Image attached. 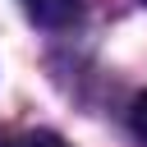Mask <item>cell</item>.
Here are the masks:
<instances>
[{
  "label": "cell",
  "mask_w": 147,
  "mask_h": 147,
  "mask_svg": "<svg viewBox=\"0 0 147 147\" xmlns=\"http://www.w3.org/2000/svg\"><path fill=\"white\" fill-rule=\"evenodd\" d=\"M129 129H133V138L147 147V92L133 96V106H129Z\"/></svg>",
  "instance_id": "cell-3"
},
{
  "label": "cell",
  "mask_w": 147,
  "mask_h": 147,
  "mask_svg": "<svg viewBox=\"0 0 147 147\" xmlns=\"http://www.w3.org/2000/svg\"><path fill=\"white\" fill-rule=\"evenodd\" d=\"M37 28H74L83 18V0H18Z\"/></svg>",
  "instance_id": "cell-1"
},
{
  "label": "cell",
  "mask_w": 147,
  "mask_h": 147,
  "mask_svg": "<svg viewBox=\"0 0 147 147\" xmlns=\"http://www.w3.org/2000/svg\"><path fill=\"white\" fill-rule=\"evenodd\" d=\"M142 5H147V0H142Z\"/></svg>",
  "instance_id": "cell-4"
},
{
  "label": "cell",
  "mask_w": 147,
  "mask_h": 147,
  "mask_svg": "<svg viewBox=\"0 0 147 147\" xmlns=\"http://www.w3.org/2000/svg\"><path fill=\"white\" fill-rule=\"evenodd\" d=\"M0 147H69V142H64V138H55V133H41V129H37V133H18V138H5Z\"/></svg>",
  "instance_id": "cell-2"
}]
</instances>
